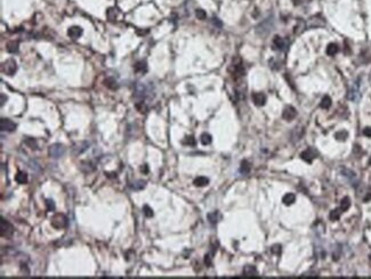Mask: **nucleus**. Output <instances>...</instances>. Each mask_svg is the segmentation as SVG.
Returning <instances> with one entry per match:
<instances>
[{"label":"nucleus","mask_w":371,"mask_h":279,"mask_svg":"<svg viewBox=\"0 0 371 279\" xmlns=\"http://www.w3.org/2000/svg\"><path fill=\"white\" fill-rule=\"evenodd\" d=\"M205 263L207 265H210L211 264V259H210V255H206L205 258Z\"/></svg>","instance_id":"37"},{"label":"nucleus","mask_w":371,"mask_h":279,"mask_svg":"<svg viewBox=\"0 0 371 279\" xmlns=\"http://www.w3.org/2000/svg\"><path fill=\"white\" fill-rule=\"evenodd\" d=\"M8 53L11 54H15L18 51V42L17 41H11V42L7 43V47H6Z\"/></svg>","instance_id":"22"},{"label":"nucleus","mask_w":371,"mask_h":279,"mask_svg":"<svg viewBox=\"0 0 371 279\" xmlns=\"http://www.w3.org/2000/svg\"><path fill=\"white\" fill-rule=\"evenodd\" d=\"M281 250H282L281 245H273V246H272V253H273V254H280V253H281Z\"/></svg>","instance_id":"35"},{"label":"nucleus","mask_w":371,"mask_h":279,"mask_svg":"<svg viewBox=\"0 0 371 279\" xmlns=\"http://www.w3.org/2000/svg\"><path fill=\"white\" fill-rule=\"evenodd\" d=\"M184 145H188V146H194L195 145V139L193 136H188V137L184 138L183 140Z\"/></svg>","instance_id":"30"},{"label":"nucleus","mask_w":371,"mask_h":279,"mask_svg":"<svg viewBox=\"0 0 371 279\" xmlns=\"http://www.w3.org/2000/svg\"><path fill=\"white\" fill-rule=\"evenodd\" d=\"M304 1L305 0H292V4L295 5V6H299V5H301Z\"/></svg>","instance_id":"38"},{"label":"nucleus","mask_w":371,"mask_h":279,"mask_svg":"<svg viewBox=\"0 0 371 279\" xmlns=\"http://www.w3.org/2000/svg\"><path fill=\"white\" fill-rule=\"evenodd\" d=\"M306 25L310 26V28H319V26H323V25H325V21L322 16H320V15H315V16L310 18V21L306 23Z\"/></svg>","instance_id":"8"},{"label":"nucleus","mask_w":371,"mask_h":279,"mask_svg":"<svg viewBox=\"0 0 371 279\" xmlns=\"http://www.w3.org/2000/svg\"><path fill=\"white\" fill-rule=\"evenodd\" d=\"M243 275L246 277H256L258 275L257 269L254 265H246L243 268Z\"/></svg>","instance_id":"14"},{"label":"nucleus","mask_w":371,"mask_h":279,"mask_svg":"<svg viewBox=\"0 0 371 279\" xmlns=\"http://www.w3.org/2000/svg\"><path fill=\"white\" fill-rule=\"evenodd\" d=\"M82 28H80V26H77V25H74V26H71L69 30H67V36L70 37V38H72V39H79L80 37H81L82 34Z\"/></svg>","instance_id":"11"},{"label":"nucleus","mask_w":371,"mask_h":279,"mask_svg":"<svg viewBox=\"0 0 371 279\" xmlns=\"http://www.w3.org/2000/svg\"><path fill=\"white\" fill-rule=\"evenodd\" d=\"M15 180H16V182L20 185H24L28 182L29 178H28V174L25 172H22V171H20V172H17V174L15 176Z\"/></svg>","instance_id":"16"},{"label":"nucleus","mask_w":371,"mask_h":279,"mask_svg":"<svg viewBox=\"0 0 371 279\" xmlns=\"http://www.w3.org/2000/svg\"><path fill=\"white\" fill-rule=\"evenodd\" d=\"M348 99L354 102H357L361 99V83L360 80H356L348 90Z\"/></svg>","instance_id":"2"},{"label":"nucleus","mask_w":371,"mask_h":279,"mask_svg":"<svg viewBox=\"0 0 371 279\" xmlns=\"http://www.w3.org/2000/svg\"><path fill=\"white\" fill-rule=\"evenodd\" d=\"M301 157L303 159H304L305 162L311 163L312 161L314 159V157H315V153L313 152V149L308 148V149H306V150H304V152L301 153Z\"/></svg>","instance_id":"12"},{"label":"nucleus","mask_w":371,"mask_h":279,"mask_svg":"<svg viewBox=\"0 0 371 279\" xmlns=\"http://www.w3.org/2000/svg\"><path fill=\"white\" fill-rule=\"evenodd\" d=\"M303 133H304L303 128H301V127L295 128V129H293V131H292V133H291V140H292L293 142H296L297 140L301 139V137H303Z\"/></svg>","instance_id":"13"},{"label":"nucleus","mask_w":371,"mask_h":279,"mask_svg":"<svg viewBox=\"0 0 371 279\" xmlns=\"http://www.w3.org/2000/svg\"><path fill=\"white\" fill-rule=\"evenodd\" d=\"M370 260H371V254H370Z\"/></svg>","instance_id":"42"},{"label":"nucleus","mask_w":371,"mask_h":279,"mask_svg":"<svg viewBox=\"0 0 371 279\" xmlns=\"http://www.w3.org/2000/svg\"><path fill=\"white\" fill-rule=\"evenodd\" d=\"M295 201H296V196L293 194H286L282 198V202L284 205H291L293 204Z\"/></svg>","instance_id":"25"},{"label":"nucleus","mask_w":371,"mask_h":279,"mask_svg":"<svg viewBox=\"0 0 371 279\" xmlns=\"http://www.w3.org/2000/svg\"><path fill=\"white\" fill-rule=\"evenodd\" d=\"M143 213H144V216H146V218H152L153 216L152 208L150 207L148 205H144V207H143Z\"/></svg>","instance_id":"31"},{"label":"nucleus","mask_w":371,"mask_h":279,"mask_svg":"<svg viewBox=\"0 0 371 279\" xmlns=\"http://www.w3.org/2000/svg\"><path fill=\"white\" fill-rule=\"evenodd\" d=\"M342 173H343L344 177H346L348 180L351 181V182H354V181L356 180V174L353 172V171H351V170L348 169H343V171H342Z\"/></svg>","instance_id":"19"},{"label":"nucleus","mask_w":371,"mask_h":279,"mask_svg":"<svg viewBox=\"0 0 371 279\" xmlns=\"http://www.w3.org/2000/svg\"><path fill=\"white\" fill-rule=\"evenodd\" d=\"M0 128H1V131H7V132H13L16 129V124L13 122L9 119H5L2 117L1 121H0Z\"/></svg>","instance_id":"7"},{"label":"nucleus","mask_w":371,"mask_h":279,"mask_svg":"<svg viewBox=\"0 0 371 279\" xmlns=\"http://www.w3.org/2000/svg\"><path fill=\"white\" fill-rule=\"evenodd\" d=\"M5 98H7V97H5V95H1V106L5 104Z\"/></svg>","instance_id":"41"},{"label":"nucleus","mask_w":371,"mask_h":279,"mask_svg":"<svg viewBox=\"0 0 371 279\" xmlns=\"http://www.w3.org/2000/svg\"><path fill=\"white\" fill-rule=\"evenodd\" d=\"M134 70H135V72H137V73H145V72L147 71V65H146L145 62L139 60V62H137V63L134 65Z\"/></svg>","instance_id":"15"},{"label":"nucleus","mask_w":371,"mask_h":279,"mask_svg":"<svg viewBox=\"0 0 371 279\" xmlns=\"http://www.w3.org/2000/svg\"><path fill=\"white\" fill-rule=\"evenodd\" d=\"M273 20H274V18L271 16V17L264 20L260 24L257 25V28H256V33H257L258 36L266 37L267 34H269V32H271V30L273 28V26H274V21H273Z\"/></svg>","instance_id":"1"},{"label":"nucleus","mask_w":371,"mask_h":279,"mask_svg":"<svg viewBox=\"0 0 371 279\" xmlns=\"http://www.w3.org/2000/svg\"><path fill=\"white\" fill-rule=\"evenodd\" d=\"M195 15H197L198 20H201V21L206 20V17H207V14H206V11L203 9H197L195 11Z\"/></svg>","instance_id":"32"},{"label":"nucleus","mask_w":371,"mask_h":279,"mask_svg":"<svg viewBox=\"0 0 371 279\" xmlns=\"http://www.w3.org/2000/svg\"><path fill=\"white\" fill-rule=\"evenodd\" d=\"M371 199V191H369V194H367V196L364 197V202H368Z\"/></svg>","instance_id":"39"},{"label":"nucleus","mask_w":371,"mask_h":279,"mask_svg":"<svg viewBox=\"0 0 371 279\" xmlns=\"http://www.w3.org/2000/svg\"><path fill=\"white\" fill-rule=\"evenodd\" d=\"M16 70H17V64L14 59H7L6 62H4L2 66H1L2 73L7 75H14Z\"/></svg>","instance_id":"5"},{"label":"nucleus","mask_w":371,"mask_h":279,"mask_svg":"<svg viewBox=\"0 0 371 279\" xmlns=\"http://www.w3.org/2000/svg\"><path fill=\"white\" fill-rule=\"evenodd\" d=\"M251 98H252V102H254L256 106L260 107L266 104V96L263 92H255V94H252Z\"/></svg>","instance_id":"10"},{"label":"nucleus","mask_w":371,"mask_h":279,"mask_svg":"<svg viewBox=\"0 0 371 279\" xmlns=\"http://www.w3.org/2000/svg\"><path fill=\"white\" fill-rule=\"evenodd\" d=\"M325 51H327V55H329V56H335L339 51V47L336 43H329Z\"/></svg>","instance_id":"17"},{"label":"nucleus","mask_w":371,"mask_h":279,"mask_svg":"<svg viewBox=\"0 0 371 279\" xmlns=\"http://www.w3.org/2000/svg\"><path fill=\"white\" fill-rule=\"evenodd\" d=\"M350 206H351V199L348 197H344L342 199V202H340V210H342V212L347 211L350 208Z\"/></svg>","instance_id":"26"},{"label":"nucleus","mask_w":371,"mask_h":279,"mask_svg":"<svg viewBox=\"0 0 371 279\" xmlns=\"http://www.w3.org/2000/svg\"><path fill=\"white\" fill-rule=\"evenodd\" d=\"M144 187H145V181H142V180H137L136 182H133V185H131V188H133L134 190H141V189H143Z\"/></svg>","instance_id":"29"},{"label":"nucleus","mask_w":371,"mask_h":279,"mask_svg":"<svg viewBox=\"0 0 371 279\" xmlns=\"http://www.w3.org/2000/svg\"><path fill=\"white\" fill-rule=\"evenodd\" d=\"M142 172H144V173H147V171H148V169H147V165H144V166H142Z\"/></svg>","instance_id":"40"},{"label":"nucleus","mask_w":371,"mask_h":279,"mask_svg":"<svg viewBox=\"0 0 371 279\" xmlns=\"http://www.w3.org/2000/svg\"><path fill=\"white\" fill-rule=\"evenodd\" d=\"M200 140H201V144L202 145H209L210 142H211V136L209 133H202L201 134V138H200Z\"/></svg>","instance_id":"27"},{"label":"nucleus","mask_w":371,"mask_h":279,"mask_svg":"<svg viewBox=\"0 0 371 279\" xmlns=\"http://www.w3.org/2000/svg\"><path fill=\"white\" fill-rule=\"evenodd\" d=\"M52 226L55 228V229H62V228H65L67 226V218L64 214H60L57 213L52 218Z\"/></svg>","instance_id":"3"},{"label":"nucleus","mask_w":371,"mask_h":279,"mask_svg":"<svg viewBox=\"0 0 371 279\" xmlns=\"http://www.w3.org/2000/svg\"><path fill=\"white\" fill-rule=\"evenodd\" d=\"M14 233V227L8 222L7 220L1 218V237L4 238H11Z\"/></svg>","instance_id":"6"},{"label":"nucleus","mask_w":371,"mask_h":279,"mask_svg":"<svg viewBox=\"0 0 371 279\" xmlns=\"http://www.w3.org/2000/svg\"><path fill=\"white\" fill-rule=\"evenodd\" d=\"M46 205H47V210H48V211H50V212L55 210V203H54L53 199H47Z\"/></svg>","instance_id":"34"},{"label":"nucleus","mask_w":371,"mask_h":279,"mask_svg":"<svg viewBox=\"0 0 371 279\" xmlns=\"http://www.w3.org/2000/svg\"><path fill=\"white\" fill-rule=\"evenodd\" d=\"M347 137H348V133L346 131H339V132L336 133V139H338V140H345Z\"/></svg>","instance_id":"33"},{"label":"nucleus","mask_w":371,"mask_h":279,"mask_svg":"<svg viewBox=\"0 0 371 279\" xmlns=\"http://www.w3.org/2000/svg\"><path fill=\"white\" fill-rule=\"evenodd\" d=\"M331 98L329 97V96H324L323 98H322L321 102H320V107L321 108H323V110H328V108H330V106H331Z\"/></svg>","instance_id":"23"},{"label":"nucleus","mask_w":371,"mask_h":279,"mask_svg":"<svg viewBox=\"0 0 371 279\" xmlns=\"http://www.w3.org/2000/svg\"><path fill=\"white\" fill-rule=\"evenodd\" d=\"M296 116H297V111H296V108H295V107L287 106L286 108L283 110V112H282L283 120L291 121V120H293V119H295Z\"/></svg>","instance_id":"9"},{"label":"nucleus","mask_w":371,"mask_h":279,"mask_svg":"<svg viewBox=\"0 0 371 279\" xmlns=\"http://www.w3.org/2000/svg\"><path fill=\"white\" fill-rule=\"evenodd\" d=\"M250 170H251V165L248 161H242V162H241L240 172L242 173V174H248V173L250 172Z\"/></svg>","instance_id":"24"},{"label":"nucleus","mask_w":371,"mask_h":279,"mask_svg":"<svg viewBox=\"0 0 371 279\" xmlns=\"http://www.w3.org/2000/svg\"><path fill=\"white\" fill-rule=\"evenodd\" d=\"M65 147H64L62 144H54L49 147L48 149V153H49V156L53 157V159H60L65 154Z\"/></svg>","instance_id":"4"},{"label":"nucleus","mask_w":371,"mask_h":279,"mask_svg":"<svg viewBox=\"0 0 371 279\" xmlns=\"http://www.w3.org/2000/svg\"><path fill=\"white\" fill-rule=\"evenodd\" d=\"M219 219H220V214H219L218 211H214V212L209 213V214H208V220H209V222L212 223V225H215V223L218 222Z\"/></svg>","instance_id":"21"},{"label":"nucleus","mask_w":371,"mask_h":279,"mask_svg":"<svg viewBox=\"0 0 371 279\" xmlns=\"http://www.w3.org/2000/svg\"><path fill=\"white\" fill-rule=\"evenodd\" d=\"M340 212H342V210H333V211H331L330 212V214H329V218H330V220L331 221H337V220L340 218Z\"/></svg>","instance_id":"28"},{"label":"nucleus","mask_w":371,"mask_h":279,"mask_svg":"<svg viewBox=\"0 0 371 279\" xmlns=\"http://www.w3.org/2000/svg\"><path fill=\"white\" fill-rule=\"evenodd\" d=\"M193 184H194V186H197V187H205V186H207V185L209 184V179L206 177H198L194 179Z\"/></svg>","instance_id":"18"},{"label":"nucleus","mask_w":371,"mask_h":279,"mask_svg":"<svg viewBox=\"0 0 371 279\" xmlns=\"http://www.w3.org/2000/svg\"><path fill=\"white\" fill-rule=\"evenodd\" d=\"M273 46L275 47L276 49H283L284 48V40L279 36H275L274 39H273Z\"/></svg>","instance_id":"20"},{"label":"nucleus","mask_w":371,"mask_h":279,"mask_svg":"<svg viewBox=\"0 0 371 279\" xmlns=\"http://www.w3.org/2000/svg\"><path fill=\"white\" fill-rule=\"evenodd\" d=\"M363 134H364V136H365V137H369V138H370V137H371V127H367V128H364V130H363Z\"/></svg>","instance_id":"36"}]
</instances>
